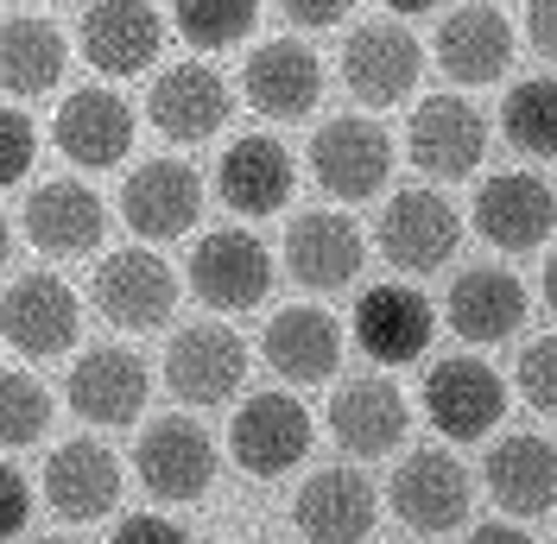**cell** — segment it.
Returning <instances> with one entry per match:
<instances>
[{"mask_svg": "<svg viewBox=\"0 0 557 544\" xmlns=\"http://www.w3.org/2000/svg\"><path fill=\"white\" fill-rule=\"evenodd\" d=\"M146 393H152V374H146V361H139L134 348H89V355H76V368L64 380V399L70 411L83 418V424H108V431H121V424H134L139 411H146Z\"/></svg>", "mask_w": 557, "mask_h": 544, "instance_id": "4fadbf2b", "label": "cell"}, {"mask_svg": "<svg viewBox=\"0 0 557 544\" xmlns=\"http://www.w3.org/2000/svg\"><path fill=\"white\" fill-rule=\"evenodd\" d=\"M469 544H532L520 532V526H507V519H494V526H475V532H469Z\"/></svg>", "mask_w": 557, "mask_h": 544, "instance_id": "60d3db41", "label": "cell"}, {"mask_svg": "<svg viewBox=\"0 0 557 544\" xmlns=\"http://www.w3.org/2000/svg\"><path fill=\"white\" fill-rule=\"evenodd\" d=\"M121 500V462L108 443H58L51 462H45V507L70 519V526H89V519H108Z\"/></svg>", "mask_w": 557, "mask_h": 544, "instance_id": "603a6c76", "label": "cell"}, {"mask_svg": "<svg viewBox=\"0 0 557 544\" xmlns=\"http://www.w3.org/2000/svg\"><path fill=\"white\" fill-rule=\"evenodd\" d=\"M247 380V342L228 323H184L165 348V386L184 406H228Z\"/></svg>", "mask_w": 557, "mask_h": 544, "instance_id": "52a82bcc", "label": "cell"}, {"mask_svg": "<svg viewBox=\"0 0 557 544\" xmlns=\"http://www.w3.org/2000/svg\"><path fill=\"white\" fill-rule=\"evenodd\" d=\"M242 89L267 121H305L323 102V64L305 38H267L242 64Z\"/></svg>", "mask_w": 557, "mask_h": 544, "instance_id": "9a60e30c", "label": "cell"}, {"mask_svg": "<svg viewBox=\"0 0 557 544\" xmlns=\"http://www.w3.org/2000/svg\"><path fill=\"white\" fill-rule=\"evenodd\" d=\"M381 254L393 260L399 272H437L450 267L456 240H462V222H456V209L437 197V190H399L381 215Z\"/></svg>", "mask_w": 557, "mask_h": 544, "instance_id": "e0dca14e", "label": "cell"}, {"mask_svg": "<svg viewBox=\"0 0 557 544\" xmlns=\"http://www.w3.org/2000/svg\"><path fill=\"white\" fill-rule=\"evenodd\" d=\"M525 38L539 45V58L557 64V0H525Z\"/></svg>", "mask_w": 557, "mask_h": 544, "instance_id": "ab89813d", "label": "cell"}, {"mask_svg": "<svg viewBox=\"0 0 557 544\" xmlns=\"http://www.w3.org/2000/svg\"><path fill=\"white\" fill-rule=\"evenodd\" d=\"M386 7H393V13H431L437 0H386Z\"/></svg>", "mask_w": 557, "mask_h": 544, "instance_id": "7bdbcfd3", "label": "cell"}, {"mask_svg": "<svg viewBox=\"0 0 557 544\" xmlns=\"http://www.w3.org/2000/svg\"><path fill=\"white\" fill-rule=\"evenodd\" d=\"M134 475L159 500H197L215 481V443L197 418H159L134 443Z\"/></svg>", "mask_w": 557, "mask_h": 544, "instance_id": "30bf717a", "label": "cell"}, {"mask_svg": "<svg viewBox=\"0 0 557 544\" xmlns=\"http://www.w3.org/2000/svg\"><path fill=\"white\" fill-rule=\"evenodd\" d=\"M45 544H70V539H45Z\"/></svg>", "mask_w": 557, "mask_h": 544, "instance_id": "ee69618b", "label": "cell"}, {"mask_svg": "<svg viewBox=\"0 0 557 544\" xmlns=\"http://www.w3.org/2000/svg\"><path fill=\"white\" fill-rule=\"evenodd\" d=\"M64 64H70V45H64V33H58L51 20H38V13H13V20H7L0 70H7V89H13L20 102L51 96L58 76H64Z\"/></svg>", "mask_w": 557, "mask_h": 544, "instance_id": "4dcf8cb0", "label": "cell"}, {"mask_svg": "<svg viewBox=\"0 0 557 544\" xmlns=\"http://www.w3.org/2000/svg\"><path fill=\"white\" fill-rule=\"evenodd\" d=\"M45 424H51V393H45L33 374H7L0 380V431H7V449L38 443L45 437Z\"/></svg>", "mask_w": 557, "mask_h": 544, "instance_id": "836d02e7", "label": "cell"}, {"mask_svg": "<svg viewBox=\"0 0 557 544\" xmlns=\"http://www.w3.org/2000/svg\"><path fill=\"white\" fill-rule=\"evenodd\" d=\"M525 323V285L507 267H462L450 285V330L462 342H507Z\"/></svg>", "mask_w": 557, "mask_h": 544, "instance_id": "f546056e", "label": "cell"}, {"mask_svg": "<svg viewBox=\"0 0 557 544\" xmlns=\"http://www.w3.org/2000/svg\"><path fill=\"white\" fill-rule=\"evenodd\" d=\"M146 114H152V127L165 139H209L228 127V114H235V89H228V76L209 64H172L159 70V83H152V96H146Z\"/></svg>", "mask_w": 557, "mask_h": 544, "instance_id": "2e32d148", "label": "cell"}, {"mask_svg": "<svg viewBox=\"0 0 557 544\" xmlns=\"http://www.w3.org/2000/svg\"><path fill=\"white\" fill-rule=\"evenodd\" d=\"M500 411H507V380L482 355H450L424 374V418L437 437L475 443L500 424Z\"/></svg>", "mask_w": 557, "mask_h": 544, "instance_id": "3957f363", "label": "cell"}, {"mask_svg": "<svg viewBox=\"0 0 557 544\" xmlns=\"http://www.w3.org/2000/svg\"><path fill=\"white\" fill-rule=\"evenodd\" d=\"M184 279H190V292H197L209 310L242 317V310H260V298L273 292V254L253 235H242V228H209V235L190 247Z\"/></svg>", "mask_w": 557, "mask_h": 544, "instance_id": "7a4b0ae2", "label": "cell"}, {"mask_svg": "<svg viewBox=\"0 0 557 544\" xmlns=\"http://www.w3.org/2000/svg\"><path fill=\"white\" fill-rule=\"evenodd\" d=\"M482 481H487V494L500 500V512H513V519L552 512L557 507V443L525 437V431L500 437L487 449Z\"/></svg>", "mask_w": 557, "mask_h": 544, "instance_id": "f1b7e54d", "label": "cell"}, {"mask_svg": "<svg viewBox=\"0 0 557 544\" xmlns=\"http://www.w3.org/2000/svg\"><path fill=\"white\" fill-rule=\"evenodd\" d=\"M545 305L557 310V254H552V260H545Z\"/></svg>", "mask_w": 557, "mask_h": 544, "instance_id": "b9f144b4", "label": "cell"}, {"mask_svg": "<svg viewBox=\"0 0 557 544\" xmlns=\"http://www.w3.org/2000/svg\"><path fill=\"white\" fill-rule=\"evenodd\" d=\"M20 228H26V240H33L38 254L70 260V254H89V247L108 235V209L89 184H76V177H45L38 190H26Z\"/></svg>", "mask_w": 557, "mask_h": 544, "instance_id": "d6986e66", "label": "cell"}, {"mask_svg": "<svg viewBox=\"0 0 557 544\" xmlns=\"http://www.w3.org/2000/svg\"><path fill=\"white\" fill-rule=\"evenodd\" d=\"M197 215H203V177H197V165H184V159H146L121 184V222L139 240L190 235Z\"/></svg>", "mask_w": 557, "mask_h": 544, "instance_id": "ba28073f", "label": "cell"}, {"mask_svg": "<svg viewBox=\"0 0 557 544\" xmlns=\"http://www.w3.org/2000/svg\"><path fill=\"white\" fill-rule=\"evenodd\" d=\"M26 526H33V481L20 475V469H7L0 475V532L20 539Z\"/></svg>", "mask_w": 557, "mask_h": 544, "instance_id": "8d00e7d4", "label": "cell"}, {"mask_svg": "<svg viewBox=\"0 0 557 544\" xmlns=\"http://www.w3.org/2000/svg\"><path fill=\"white\" fill-rule=\"evenodd\" d=\"M487 152V114L469 96H424L412 114V165L424 177H469Z\"/></svg>", "mask_w": 557, "mask_h": 544, "instance_id": "ffe728a7", "label": "cell"}, {"mask_svg": "<svg viewBox=\"0 0 557 544\" xmlns=\"http://www.w3.org/2000/svg\"><path fill=\"white\" fill-rule=\"evenodd\" d=\"M386 500L393 512L412 526V532H456L469 519V469L456 462L450 449H412L393 481H386Z\"/></svg>", "mask_w": 557, "mask_h": 544, "instance_id": "7c38bea8", "label": "cell"}, {"mask_svg": "<svg viewBox=\"0 0 557 544\" xmlns=\"http://www.w3.org/2000/svg\"><path fill=\"white\" fill-rule=\"evenodd\" d=\"M311 177L336 203H368L393 177V139H386V127L361 121V114L323 121L311 139Z\"/></svg>", "mask_w": 557, "mask_h": 544, "instance_id": "277c9868", "label": "cell"}, {"mask_svg": "<svg viewBox=\"0 0 557 544\" xmlns=\"http://www.w3.org/2000/svg\"><path fill=\"white\" fill-rule=\"evenodd\" d=\"M83 330V305L58 272H20L13 292H7V342L33 361L64 355Z\"/></svg>", "mask_w": 557, "mask_h": 544, "instance_id": "7402d4cb", "label": "cell"}, {"mask_svg": "<svg viewBox=\"0 0 557 544\" xmlns=\"http://www.w3.org/2000/svg\"><path fill=\"white\" fill-rule=\"evenodd\" d=\"M406 424H412L406 393L386 374H355L330 399V431L348 456H386L393 443H406Z\"/></svg>", "mask_w": 557, "mask_h": 544, "instance_id": "484cf974", "label": "cell"}, {"mask_svg": "<svg viewBox=\"0 0 557 544\" xmlns=\"http://www.w3.org/2000/svg\"><path fill=\"white\" fill-rule=\"evenodd\" d=\"M513 64V26L500 7L487 0H462L456 13H444L437 26V70L462 83V89H482V83H500Z\"/></svg>", "mask_w": 557, "mask_h": 544, "instance_id": "ac0fdd59", "label": "cell"}, {"mask_svg": "<svg viewBox=\"0 0 557 544\" xmlns=\"http://www.w3.org/2000/svg\"><path fill=\"white\" fill-rule=\"evenodd\" d=\"M292 184H298V165L267 134L235 139L222 152V165H215V197L235 209V215H278V209L292 203Z\"/></svg>", "mask_w": 557, "mask_h": 544, "instance_id": "4316f807", "label": "cell"}, {"mask_svg": "<svg viewBox=\"0 0 557 544\" xmlns=\"http://www.w3.org/2000/svg\"><path fill=\"white\" fill-rule=\"evenodd\" d=\"M51 134H58V152L70 165L108 171L121 165L127 146H134V108H127L121 89H76V96H64Z\"/></svg>", "mask_w": 557, "mask_h": 544, "instance_id": "d4e9b609", "label": "cell"}, {"mask_svg": "<svg viewBox=\"0 0 557 544\" xmlns=\"http://www.w3.org/2000/svg\"><path fill=\"white\" fill-rule=\"evenodd\" d=\"M500 127L507 139L532 152V159H557V83L552 76H532V83H513L507 102H500Z\"/></svg>", "mask_w": 557, "mask_h": 544, "instance_id": "1f68e13d", "label": "cell"}, {"mask_svg": "<svg viewBox=\"0 0 557 544\" xmlns=\"http://www.w3.org/2000/svg\"><path fill=\"white\" fill-rule=\"evenodd\" d=\"M520 399L532 411H557V336L532 342L520 355Z\"/></svg>", "mask_w": 557, "mask_h": 544, "instance_id": "d590c367", "label": "cell"}, {"mask_svg": "<svg viewBox=\"0 0 557 544\" xmlns=\"http://www.w3.org/2000/svg\"><path fill=\"white\" fill-rule=\"evenodd\" d=\"M228 456L260 481L292 475L311 456V411L292 393H253V399H242L235 424H228Z\"/></svg>", "mask_w": 557, "mask_h": 544, "instance_id": "5b68a950", "label": "cell"}, {"mask_svg": "<svg viewBox=\"0 0 557 544\" xmlns=\"http://www.w3.org/2000/svg\"><path fill=\"white\" fill-rule=\"evenodd\" d=\"M89 298H96V310L114 330H159L177 310V272L152 247H121V254L96 260Z\"/></svg>", "mask_w": 557, "mask_h": 544, "instance_id": "6da1fadb", "label": "cell"}, {"mask_svg": "<svg viewBox=\"0 0 557 544\" xmlns=\"http://www.w3.org/2000/svg\"><path fill=\"white\" fill-rule=\"evenodd\" d=\"M374 512L381 500L361 469H317L292 500V526L311 544H361L374 532Z\"/></svg>", "mask_w": 557, "mask_h": 544, "instance_id": "cb8c5ba5", "label": "cell"}, {"mask_svg": "<svg viewBox=\"0 0 557 544\" xmlns=\"http://www.w3.org/2000/svg\"><path fill=\"white\" fill-rule=\"evenodd\" d=\"M108 544H190V532H184L177 519H159V512H134V519L114 526Z\"/></svg>", "mask_w": 557, "mask_h": 544, "instance_id": "74e56055", "label": "cell"}, {"mask_svg": "<svg viewBox=\"0 0 557 544\" xmlns=\"http://www.w3.org/2000/svg\"><path fill=\"white\" fill-rule=\"evenodd\" d=\"M260 348H267V361H273L278 380L317 386V380H330L343 368V323L323 305H285L273 323H267Z\"/></svg>", "mask_w": 557, "mask_h": 544, "instance_id": "83f0119b", "label": "cell"}, {"mask_svg": "<svg viewBox=\"0 0 557 544\" xmlns=\"http://www.w3.org/2000/svg\"><path fill=\"white\" fill-rule=\"evenodd\" d=\"M418 70H424V51H418V38L399 20H361L343 38V83L355 102L368 108L406 102L418 89Z\"/></svg>", "mask_w": 557, "mask_h": 544, "instance_id": "8992f818", "label": "cell"}, {"mask_svg": "<svg viewBox=\"0 0 557 544\" xmlns=\"http://www.w3.org/2000/svg\"><path fill=\"white\" fill-rule=\"evenodd\" d=\"M431 336H437V310H431L424 292H412V285H374V292H361V305H355V342H361L368 361L412 368L418 355L431 348Z\"/></svg>", "mask_w": 557, "mask_h": 544, "instance_id": "5bb4252c", "label": "cell"}, {"mask_svg": "<svg viewBox=\"0 0 557 544\" xmlns=\"http://www.w3.org/2000/svg\"><path fill=\"white\" fill-rule=\"evenodd\" d=\"M348 7H355V0H278V13H285L292 26H305V33H330V26H343Z\"/></svg>", "mask_w": 557, "mask_h": 544, "instance_id": "f35d334b", "label": "cell"}, {"mask_svg": "<svg viewBox=\"0 0 557 544\" xmlns=\"http://www.w3.org/2000/svg\"><path fill=\"white\" fill-rule=\"evenodd\" d=\"M260 20V0H172V26L197 51H228L242 45Z\"/></svg>", "mask_w": 557, "mask_h": 544, "instance_id": "d6a6232c", "label": "cell"}, {"mask_svg": "<svg viewBox=\"0 0 557 544\" xmlns=\"http://www.w3.org/2000/svg\"><path fill=\"white\" fill-rule=\"evenodd\" d=\"M557 228V197L532 171H494L475 190V235L500 254H532Z\"/></svg>", "mask_w": 557, "mask_h": 544, "instance_id": "9c48e42d", "label": "cell"}, {"mask_svg": "<svg viewBox=\"0 0 557 544\" xmlns=\"http://www.w3.org/2000/svg\"><path fill=\"white\" fill-rule=\"evenodd\" d=\"M33 159H38V127L26 108H7L0 121V184H20L33 177Z\"/></svg>", "mask_w": 557, "mask_h": 544, "instance_id": "e575fe53", "label": "cell"}, {"mask_svg": "<svg viewBox=\"0 0 557 544\" xmlns=\"http://www.w3.org/2000/svg\"><path fill=\"white\" fill-rule=\"evenodd\" d=\"M159 45H165L159 7H146V0H89L83 7L76 51L102 76H139V70H152L159 64Z\"/></svg>", "mask_w": 557, "mask_h": 544, "instance_id": "8fae6325", "label": "cell"}, {"mask_svg": "<svg viewBox=\"0 0 557 544\" xmlns=\"http://www.w3.org/2000/svg\"><path fill=\"white\" fill-rule=\"evenodd\" d=\"M361 254H368V240H361V228L348 222L343 209H311V215H298L285 228V267H292V279L305 292H343V285H355L361 279Z\"/></svg>", "mask_w": 557, "mask_h": 544, "instance_id": "44dd1931", "label": "cell"}]
</instances>
